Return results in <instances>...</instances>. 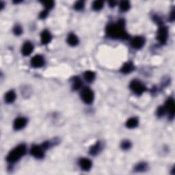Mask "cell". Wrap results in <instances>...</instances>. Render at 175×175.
Instances as JSON below:
<instances>
[{
    "label": "cell",
    "instance_id": "6da1fadb",
    "mask_svg": "<svg viewBox=\"0 0 175 175\" xmlns=\"http://www.w3.org/2000/svg\"><path fill=\"white\" fill-rule=\"evenodd\" d=\"M125 21L120 20L116 23L110 24L106 28V33L114 38H127L129 35L125 30Z\"/></svg>",
    "mask_w": 175,
    "mask_h": 175
},
{
    "label": "cell",
    "instance_id": "7a4b0ae2",
    "mask_svg": "<svg viewBox=\"0 0 175 175\" xmlns=\"http://www.w3.org/2000/svg\"><path fill=\"white\" fill-rule=\"evenodd\" d=\"M27 147L25 144H22L14 148L13 150L9 152L8 156L6 157L7 161L11 163H14L20 159L23 155L26 154Z\"/></svg>",
    "mask_w": 175,
    "mask_h": 175
},
{
    "label": "cell",
    "instance_id": "3957f363",
    "mask_svg": "<svg viewBox=\"0 0 175 175\" xmlns=\"http://www.w3.org/2000/svg\"><path fill=\"white\" fill-rule=\"evenodd\" d=\"M130 88L131 90L136 95H142L144 91L146 90V87L143 85L138 80H133L130 83Z\"/></svg>",
    "mask_w": 175,
    "mask_h": 175
},
{
    "label": "cell",
    "instance_id": "277c9868",
    "mask_svg": "<svg viewBox=\"0 0 175 175\" xmlns=\"http://www.w3.org/2000/svg\"><path fill=\"white\" fill-rule=\"evenodd\" d=\"M81 97L83 102L90 104L94 100V93L90 88L86 87L81 92Z\"/></svg>",
    "mask_w": 175,
    "mask_h": 175
},
{
    "label": "cell",
    "instance_id": "5b68a950",
    "mask_svg": "<svg viewBox=\"0 0 175 175\" xmlns=\"http://www.w3.org/2000/svg\"><path fill=\"white\" fill-rule=\"evenodd\" d=\"M158 41L161 43H166L168 38V29L166 26H161L157 32V36Z\"/></svg>",
    "mask_w": 175,
    "mask_h": 175
},
{
    "label": "cell",
    "instance_id": "8992f818",
    "mask_svg": "<svg viewBox=\"0 0 175 175\" xmlns=\"http://www.w3.org/2000/svg\"><path fill=\"white\" fill-rule=\"evenodd\" d=\"M44 150L45 149H43V146H38V145H33L30 149V153L36 158L41 159L45 155Z\"/></svg>",
    "mask_w": 175,
    "mask_h": 175
},
{
    "label": "cell",
    "instance_id": "52a82bcc",
    "mask_svg": "<svg viewBox=\"0 0 175 175\" xmlns=\"http://www.w3.org/2000/svg\"><path fill=\"white\" fill-rule=\"evenodd\" d=\"M45 64V58L41 55H36L32 58L31 65L34 68H40Z\"/></svg>",
    "mask_w": 175,
    "mask_h": 175
},
{
    "label": "cell",
    "instance_id": "ba28073f",
    "mask_svg": "<svg viewBox=\"0 0 175 175\" xmlns=\"http://www.w3.org/2000/svg\"><path fill=\"white\" fill-rule=\"evenodd\" d=\"M144 43L145 40L142 36H135L134 38H133L131 42V46L136 49H141L142 47L144 46Z\"/></svg>",
    "mask_w": 175,
    "mask_h": 175
},
{
    "label": "cell",
    "instance_id": "9c48e42d",
    "mask_svg": "<svg viewBox=\"0 0 175 175\" xmlns=\"http://www.w3.org/2000/svg\"><path fill=\"white\" fill-rule=\"evenodd\" d=\"M27 122H28V120H27L26 118H24V117L17 118L14 122V125H13L14 129L15 130L22 129L26 125Z\"/></svg>",
    "mask_w": 175,
    "mask_h": 175
},
{
    "label": "cell",
    "instance_id": "30bf717a",
    "mask_svg": "<svg viewBox=\"0 0 175 175\" xmlns=\"http://www.w3.org/2000/svg\"><path fill=\"white\" fill-rule=\"evenodd\" d=\"M34 50V46L30 42H26L22 47L21 52L23 56H29L32 53Z\"/></svg>",
    "mask_w": 175,
    "mask_h": 175
},
{
    "label": "cell",
    "instance_id": "8fae6325",
    "mask_svg": "<svg viewBox=\"0 0 175 175\" xmlns=\"http://www.w3.org/2000/svg\"><path fill=\"white\" fill-rule=\"evenodd\" d=\"M79 165H80V167L82 170L87 171L89 170L91 167H92V161H91L89 159L82 158L80 160V161H79Z\"/></svg>",
    "mask_w": 175,
    "mask_h": 175
},
{
    "label": "cell",
    "instance_id": "7c38bea8",
    "mask_svg": "<svg viewBox=\"0 0 175 175\" xmlns=\"http://www.w3.org/2000/svg\"><path fill=\"white\" fill-rule=\"evenodd\" d=\"M51 38H52V36H51V33L49 32L48 30L43 31V32L41 33V43L43 44V45H47L48 43H49L51 41Z\"/></svg>",
    "mask_w": 175,
    "mask_h": 175
},
{
    "label": "cell",
    "instance_id": "4fadbf2b",
    "mask_svg": "<svg viewBox=\"0 0 175 175\" xmlns=\"http://www.w3.org/2000/svg\"><path fill=\"white\" fill-rule=\"evenodd\" d=\"M165 109L166 111H167L170 114L173 116L174 114L175 106H174V101L172 98H170L166 102V106H165Z\"/></svg>",
    "mask_w": 175,
    "mask_h": 175
},
{
    "label": "cell",
    "instance_id": "5bb4252c",
    "mask_svg": "<svg viewBox=\"0 0 175 175\" xmlns=\"http://www.w3.org/2000/svg\"><path fill=\"white\" fill-rule=\"evenodd\" d=\"M16 98V94L13 90H10L5 95V101L8 103H12Z\"/></svg>",
    "mask_w": 175,
    "mask_h": 175
},
{
    "label": "cell",
    "instance_id": "9a60e30c",
    "mask_svg": "<svg viewBox=\"0 0 175 175\" xmlns=\"http://www.w3.org/2000/svg\"><path fill=\"white\" fill-rule=\"evenodd\" d=\"M67 43L71 46H76L79 43V39L77 36L74 34H70L67 37Z\"/></svg>",
    "mask_w": 175,
    "mask_h": 175
},
{
    "label": "cell",
    "instance_id": "2e32d148",
    "mask_svg": "<svg viewBox=\"0 0 175 175\" xmlns=\"http://www.w3.org/2000/svg\"><path fill=\"white\" fill-rule=\"evenodd\" d=\"M138 125V119L135 117L130 118L126 122V127L129 129L136 127Z\"/></svg>",
    "mask_w": 175,
    "mask_h": 175
},
{
    "label": "cell",
    "instance_id": "e0dca14e",
    "mask_svg": "<svg viewBox=\"0 0 175 175\" xmlns=\"http://www.w3.org/2000/svg\"><path fill=\"white\" fill-rule=\"evenodd\" d=\"M134 68V66L131 62H127L122 66L120 71L123 73H129L130 72H132Z\"/></svg>",
    "mask_w": 175,
    "mask_h": 175
},
{
    "label": "cell",
    "instance_id": "ac0fdd59",
    "mask_svg": "<svg viewBox=\"0 0 175 175\" xmlns=\"http://www.w3.org/2000/svg\"><path fill=\"white\" fill-rule=\"evenodd\" d=\"M83 77H84L86 81H87L88 82H91L95 79V73L93 71H88L84 73Z\"/></svg>",
    "mask_w": 175,
    "mask_h": 175
},
{
    "label": "cell",
    "instance_id": "d6986e66",
    "mask_svg": "<svg viewBox=\"0 0 175 175\" xmlns=\"http://www.w3.org/2000/svg\"><path fill=\"white\" fill-rule=\"evenodd\" d=\"M82 81L79 77H75V78L73 79V89L75 90H79L80 88L82 87Z\"/></svg>",
    "mask_w": 175,
    "mask_h": 175
},
{
    "label": "cell",
    "instance_id": "ffe728a7",
    "mask_svg": "<svg viewBox=\"0 0 175 175\" xmlns=\"http://www.w3.org/2000/svg\"><path fill=\"white\" fill-rule=\"evenodd\" d=\"M100 150H101V144H100V143L98 142L97 143H96L93 146L90 148V153L92 155H95L100 152Z\"/></svg>",
    "mask_w": 175,
    "mask_h": 175
},
{
    "label": "cell",
    "instance_id": "44dd1931",
    "mask_svg": "<svg viewBox=\"0 0 175 175\" xmlns=\"http://www.w3.org/2000/svg\"><path fill=\"white\" fill-rule=\"evenodd\" d=\"M103 7V2L102 1H95L92 4V8L95 11H100Z\"/></svg>",
    "mask_w": 175,
    "mask_h": 175
},
{
    "label": "cell",
    "instance_id": "7402d4cb",
    "mask_svg": "<svg viewBox=\"0 0 175 175\" xmlns=\"http://www.w3.org/2000/svg\"><path fill=\"white\" fill-rule=\"evenodd\" d=\"M120 8L122 11H127L130 8V3L128 1H122L120 4Z\"/></svg>",
    "mask_w": 175,
    "mask_h": 175
},
{
    "label": "cell",
    "instance_id": "603a6c76",
    "mask_svg": "<svg viewBox=\"0 0 175 175\" xmlns=\"http://www.w3.org/2000/svg\"><path fill=\"white\" fill-rule=\"evenodd\" d=\"M74 7H75V10H77V11H80V10L83 9V7H84V2L82 1H79L76 2Z\"/></svg>",
    "mask_w": 175,
    "mask_h": 175
},
{
    "label": "cell",
    "instance_id": "cb8c5ba5",
    "mask_svg": "<svg viewBox=\"0 0 175 175\" xmlns=\"http://www.w3.org/2000/svg\"><path fill=\"white\" fill-rule=\"evenodd\" d=\"M44 6H45L47 10L52 8L54 6V2L53 1H48V2H43Z\"/></svg>",
    "mask_w": 175,
    "mask_h": 175
},
{
    "label": "cell",
    "instance_id": "d4e9b609",
    "mask_svg": "<svg viewBox=\"0 0 175 175\" xmlns=\"http://www.w3.org/2000/svg\"><path fill=\"white\" fill-rule=\"evenodd\" d=\"M131 146V142L129 141H127V140H125V141H123L122 142V144H121V147L122 149H125V150H127L129 149V148Z\"/></svg>",
    "mask_w": 175,
    "mask_h": 175
},
{
    "label": "cell",
    "instance_id": "484cf974",
    "mask_svg": "<svg viewBox=\"0 0 175 175\" xmlns=\"http://www.w3.org/2000/svg\"><path fill=\"white\" fill-rule=\"evenodd\" d=\"M146 168V165L143 163L139 164L137 166H136V167H135V169H136L137 171H143Z\"/></svg>",
    "mask_w": 175,
    "mask_h": 175
},
{
    "label": "cell",
    "instance_id": "4316f807",
    "mask_svg": "<svg viewBox=\"0 0 175 175\" xmlns=\"http://www.w3.org/2000/svg\"><path fill=\"white\" fill-rule=\"evenodd\" d=\"M14 33L16 34V35H20L22 33V28L21 26H17L14 27Z\"/></svg>",
    "mask_w": 175,
    "mask_h": 175
},
{
    "label": "cell",
    "instance_id": "83f0119b",
    "mask_svg": "<svg viewBox=\"0 0 175 175\" xmlns=\"http://www.w3.org/2000/svg\"><path fill=\"white\" fill-rule=\"evenodd\" d=\"M165 112H166V109L164 107H159L157 110V115L159 116H162L165 114Z\"/></svg>",
    "mask_w": 175,
    "mask_h": 175
},
{
    "label": "cell",
    "instance_id": "f1b7e54d",
    "mask_svg": "<svg viewBox=\"0 0 175 175\" xmlns=\"http://www.w3.org/2000/svg\"><path fill=\"white\" fill-rule=\"evenodd\" d=\"M47 15H48V11L47 10H45V11H43L41 12L40 18L45 19V18H46Z\"/></svg>",
    "mask_w": 175,
    "mask_h": 175
},
{
    "label": "cell",
    "instance_id": "f546056e",
    "mask_svg": "<svg viewBox=\"0 0 175 175\" xmlns=\"http://www.w3.org/2000/svg\"><path fill=\"white\" fill-rule=\"evenodd\" d=\"M115 4H116V2H110V5H111L110 6H114Z\"/></svg>",
    "mask_w": 175,
    "mask_h": 175
}]
</instances>
